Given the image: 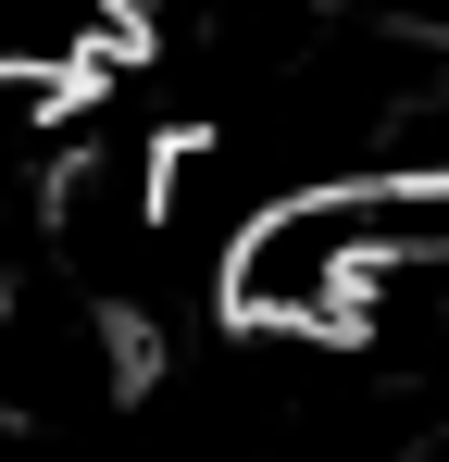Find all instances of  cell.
Masks as SVG:
<instances>
[{"instance_id":"7a4b0ae2","label":"cell","mask_w":449,"mask_h":462,"mask_svg":"<svg viewBox=\"0 0 449 462\" xmlns=\"http://www.w3.org/2000/svg\"><path fill=\"white\" fill-rule=\"evenodd\" d=\"M87 151V76L63 63H0V288L63 263V188Z\"/></svg>"},{"instance_id":"6da1fadb","label":"cell","mask_w":449,"mask_h":462,"mask_svg":"<svg viewBox=\"0 0 449 462\" xmlns=\"http://www.w3.org/2000/svg\"><path fill=\"white\" fill-rule=\"evenodd\" d=\"M437 213H449V188H399V175H288V188H262L224 237V325L350 350L387 263L412 237H437Z\"/></svg>"}]
</instances>
